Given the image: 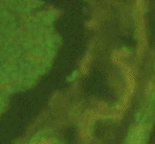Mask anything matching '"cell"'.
<instances>
[{
	"instance_id": "6da1fadb",
	"label": "cell",
	"mask_w": 155,
	"mask_h": 144,
	"mask_svg": "<svg viewBox=\"0 0 155 144\" xmlns=\"http://www.w3.org/2000/svg\"><path fill=\"white\" fill-rule=\"evenodd\" d=\"M91 57L89 54H88L86 57L84 58L83 60V63H82V66H81V70L83 74H86L88 72V69H87V66H88V63H89V60H90Z\"/></svg>"
}]
</instances>
